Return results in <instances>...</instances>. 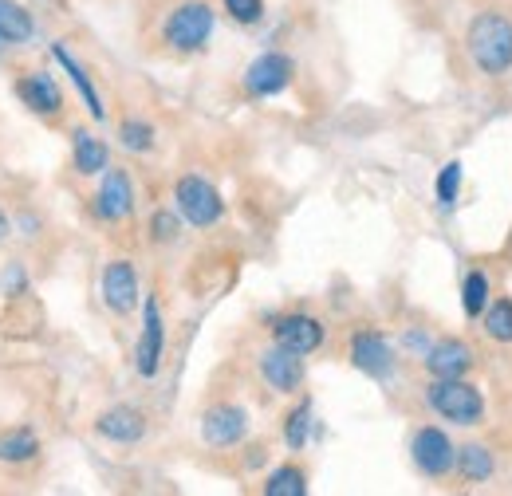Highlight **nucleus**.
I'll use <instances>...</instances> for the list:
<instances>
[{
	"label": "nucleus",
	"mask_w": 512,
	"mask_h": 496,
	"mask_svg": "<svg viewBox=\"0 0 512 496\" xmlns=\"http://www.w3.org/2000/svg\"><path fill=\"white\" fill-rule=\"evenodd\" d=\"M4 44H8V40H4V36H0V48H4Z\"/></svg>",
	"instance_id": "33"
},
{
	"label": "nucleus",
	"mask_w": 512,
	"mask_h": 496,
	"mask_svg": "<svg viewBox=\"0 0 512 496\" xmlns=\"http://www.w3.org/2000/svg\"><path fill=\"white\" fill-rule=\"evenodd\" d=\"M485 335L493 339V343H512V300H489V308H485Z\"/></svg>",
	"instance_id": "25"
},
{
	"label": "nucleus",
	"mask_w": 512,
	"mask_h": 496,
	"mask_svg": "<svg viewBox=\"0 0 512 496\" xmlns=\"http://www.w3.org/2000/svg\"><path fill=\"white\" fill-rule=\"evenodd\" d=\"M260 378L276 394H296L304 386V355H296L288 347H268L260 355Z\"/></svg>",
	"instance_id": "13"
},
{
	"label": "nucleus",
	"mask_w": 512,
	"mask_h": 496,
	"mask_svg": "<svg viewBox=\"0 0 512 496\" xmlns=\"http://www.w3.org/2000/svg\"><path fill=\"white\" fill-rule=\"evenodd\" d=\"M16 95H20V103H24L28 111H36V115L56 119V115L64 111V91H60V83H56L48 71L24 75V79L16 83Z\"/></svg>",
	"instance_id": "15"
},
{
	"label": "nucleus",
	"mask_w": 512,
	"mask_h": 496,
	"mask_svg": "<svg viewBox=\"0 0 512 496\" xmlns=\"http://www.w3.org/2000/svg\"><path fill=\"white\" fill-rule=\"evenodd\" d=\"M457 473H461V481H469V485L489 481V477L497 473V457H493V449L481 445V441L461 445V449H457Z\"/></svg>",
	"instance_id": "19"
},
{
	"label": "nucleus",
	"mask_w": 512,
	"mask_h": 496,
	"mask_svg": "<svg viewBox=\"0 0 512 496\" xmlns=\"http://www.w3.org/2000/svg\"><path fill=\"white\" fill-rule=\"evenodd\" d=\"M430 347H434V339H430L426 331H418V327L402 335V351H410V355H418V359H422V355H426Z\"/></svg>",
	"instance_id": "30"
},
{
	"label": "nucleus",
	"mask_w": 512,
	"mask_h": 496,
	"mask_svg": "<svg viewBox=\"0 0 512 496\" xmlns=\"http://www.w3.org/2000/svg\"><path fill=\"white\" fill-rule=\"evenodd\" d=\"M52 56H56V63H60L67 75H71V83H75V91H79L83 107L91 111V119H95V123H103V119H107V107H103V99H99V91H95V83H91L87 67L75 60V56L67 52L64 44H56V48H52Z\"/></svg>",
	"instance_id": "17"
},
{
	"label": "nucleus",
	"mask_w": 512,
	"mask_h": 496,
	"mask_svg": "<svg viewBox=\"0 0 512 496\" xmlns=\"http://www.w3.org/2000/svg\"><path fill=\"white\" fill-rule=\"evenodd\" d=\"M32 32H36L32 12H28L24 4H16V0H0V36H4L8 44H28Z\"/></svg>",
	"instance_id": "20"
},
{
	"label": "nucleus",
	"mask_w": 512,
	"mask_h": 496,
	"mask_svg": "<svg viewBox=\"0 0 512 496\" xmlns=\"http://www.w3.org/2000/svg\"><path fill=\"white\" fill-rule=\"evenodd\" d=\"M351 363H355V371H363L375 382H386L398 367L394 347L386 343L383 331H355L351 335Z\"/></svg>",
	"instance_id": "8"
},
{
	"label": "nucleus",
	"mask_w": 512,
	"mask_h": 496,
	"mask_svg": "<svg viewBox=\"0 0 512 496\" xmlns=\"http://www.w3.org/2000/svg\"><path fill=\"white\" fill-rule=\"evenodd\" d=\"M489 300H493L489 276H485L481 268L465 272V284H461V308H465V315H469V319H481L485 308H489Z\"/></svg>",
	"instance_id": "21"
},
{
	"label": "nucleus",
	"mask_w": 512,
	"mask_h": 496,
	"mask_svg": "<svg viewBox=\"0 0 512 496\" xmlns=\"http://www.w3.org/2000/svg\"><path fill=\"white\" fill-rule=\"evenodd\" d=\"M8 229H12V225H8V213H4V209H0V241H4V237H8Z\"/></svg>",
	"instance_id": "32"
},
{
	"label": "nucleus",
	"mask_w": 512,
	"mask_h": 496,
	"mask_svg": "<svg viewBox=\"0 0 512 496\" xmlns=\"http://www.w3.org/2000/svg\"><path fill=\"white\" fill-rule=\"evenodd\" d=\"M465 44H469V60L477 63L481 75H505L512 67V20L497 8H485L469 20V32H465Z\"/></svg>",
	"instance_id": "1"
},
{
	"label": "nucleus",
	"mask_w": 512,
	"mask_h": 496,
	"mask_svg": "<svg viewBox=\"0 0 512 496\" xmlns=\"http://www.w3.org/2000/svg\"><path fill=\"white\" fill-rule=\"evenodd\" d=\"M308 437H312V402L304 398V402L284 418V445H288L292 453H300V449L308 445Z\"/></svg>",
	"instance_id": "24"
},
{
	"label": "nucleus",
	"mask_w": 512,
	"mask_h": 496,
	"mask_svg": "<svg viewBox=\"0 0 512 496\" xmlns=\"http://www.w3.org/2000/svg\"><path fill=\"white\" fill-rule=\"evenodd\" d=\"M264 496H308V473L296 465H280L268 473Z\"/></svg>",
	"instance_id": "22"
},
{
	"label": "nucleus",
	"mask_w": 512,
	"mask_h": 496,
	"mask_svg": "<svg viewBox=\"0 0 512 496\" xmlns=\"http://www.w3.org/2000/svg\"><path fill=\"white\" fill-rule=\"evenodd\" d=\"M40 453V441L32 430H8L0 434V461L4 465H20V461H32Z\"/></svg>",
	"instance_id": "23"
},
{
	"label": "nucleus",
	"mask_w": 512,
	"mask_h": 496,
	"mask_svg": "<svg viewBox=\"0 0 512 496\" xmlns=\"http://www.w3.org/2000/svg\"><path fill=\"white\" fill-rule=\"evenodd\" d=\"M174 205H178V213L190 221L193 229H213V225L225 217L221 193H217L213 182H205L201 174L178 178V186H174Z\"/></svg>",
	"instance_id": "4"
},
{
	"label": "nucleus",
	"mask_w": 512,
	"mask_h": 496,
	"mask_svg": "<svg viewBox=\"0 0 512 496\" xmlns=\"http://www.w3.org/2000/svg\"><path fill=\"white\" fill-rule=\"evenodd\" d=\"M162 355H166V323L162 308L154 296L142 300V331H138V347H134V371L142 378H154L162 371Z\"/></svg>",
	"instance_id": "6"
},
{
	"label": "nucleus",
	"mask_w": 512,
	"mask_h": 496,
	"mask_svg": "<svg viewBox=\"0 0 512 496\" xmlns=\"http://www.w3.org/2000/svg\"><path fill=\"white\" fill-rule=\"evenodd\" d=\"M245 434H249V414H245V406L221 402V406L205 410V418H201V437H205V445H213V449H229V445L245 441Z\"/></svg>",
	"instance_id": "10"
},
{
	"label": "nucleus",
	"mask_w": 512,
	"mask_h": 496,
	"mask_svg": "<svg viewBox=\"0 0 512 496\" xmlns=\"http://www.w3.org/2000/svg\"><path fill=\"white\" fill-rule=\"evenodd\" d=\"M221 4L237 24H256L264 16V0H221Z\"/></svg>",
	"instance_id": "28"
},
{
	"label": "nucleus",
	"mask_w": 512,
	"mask_h": 496,
	"mask_svg": "<svg viewBox=\"0 0 512 496\" xmlns=\"http://www.w3.org/2000/svg\"><path fill=\"white\" fill-rule=\"evenodd\" d=\"M119 142L127 146L130 154H146L154 146V126L142 123V119H127V123L119 126Z\"/></svg>",
	"instance_id": "27"
},
{
	"label": "nucleus",
	"mask_w": 512,
	"mask_h": 496,
	"mask_svg": "<svg viewBox=\"0 0 512 496\" xmlns=\"http://www.w3.org/2000/svg\"><path fill=\"white\" fill-rule=\"evenodd\" d=\"M272 343H276V347H288V351H296V355H312V351L323 347V323L316 315H304V311L280 315L276 327H272Z\"/></svg>",
	"instance_id": "11"
},
{
	"label": "nucleus",
	"mask_w": 512,
	"mask_h": 496,
	"mask_svg": "<svg viewBox=\"0 0 512 496\" xmlns=\"http://www.w3.org/2000/svg\"><path fill=\"white\" fill-rule=\"evenodd\" d=\"M213 24H217L213 4H205V0H182L178 8H170L166 24H162V40H166L174 52L193 56V52H201V48L209 44Z\"/></svg>",
	"instance_id": "3"
},
{
	"label": "nucleus",
	"mask_w": 512,
	"mask_h": 496,
	"mask_svg": "<svg viewBox=\"0 0 512 496\" xmlns=\"http://www.w3.org/2000/svg\"><path fill=\"white\" fill-rule=\"evenodd\" d=\"M95 430H99V437H107L115 445H134V441L146 437V414L134 410V406H111V410L99 414Z\"/></svg>",
	"instance_id": "16"
},
{
	"label": "nucleus",
	"mask_w": 512,
	"mask_h": 496,
	"mask_svg": "<svg viewBox=\"0 0 512 496\" xmlns=\"http://www.w3.org/2000/svg\"><path fill=\"white\" fill-rule=\"evenodd\" d=\"M410 457H414V469L422 473V477H449L453 469H457V445L449 441L446 430H438V426H422L414 441H410Z\"/></svg>",
	"instance_id": "5"
},
{
	"label": "nucleus",
	"mask_w": 512,
	"mask_h": 496,
	"mask_svg": "<svg viewBox=\"0 0 512 496\" xmlns=\"http://www.w3.org/2000/svg\"><path fill=\"white\" fill-rule=\"evenodd\" d=\"M95 213L107 225H119L134 213V186L127 170H111V166L103 170V182L95 189Z\"/></svg>",
	"instance_id": "9"
},
{
	"label": "nucleus",
	"mask_w": 512,
	"mask_h": 496,
	"mask_svg": "<svg viewBox=\"0 0 512 496\" xmlns=\"http://www.w3.org/2000/svg\"><path fill=\"white\" fill-rule=\"evenodd\" d=\"M473 363H477V355L461 339H438L422 355V367L430 371V378H465V374L473 371Z\"/></svg>",
	"instance_id": "14"
},
{
	"label": "nucleus",
	"mask_w": 512,
	"mask_h": 496,
	"mask_svg": "<svg viewBox=\"0 0 512 496\" xmlns=\"http://www.w3.org/2000/svg\"><path fill=\"white\" fill-rule=\"evenodd\" d=\"M292 75H296V63L288 60L284 52H264V56H256V60L249 63V71H245V91H249L253 99H272V95L288 91Z\"/></svg>",
	"instance_id": "7"
},
{
	"label": "nucleus",
	"mask_w": 512,
	"mask_h": 496,
	"mask_svg": "<svg viewBox=\"0 0 512 496\" xmlns=\"http://www.w3.org/2000/svg\"><path fill=\"white\" fill-rule=\"evenodd\" d=\"M150 233H154V241H174L178 237V217L170 213V209H158L154 217H150Z\"/></svg>",
	"instance_id": "29"
},
{
	"label": "nucleus",
	"mask_w": 512,
	"mask_h": 496,
	"mask_svg": "<svg viewBox=\"0 0 512 496\" xmlns=\"http://www.w3.org/2000/svg\"><path fill=\"white\" fill-rule=\"evenodd\" d=\"M426 402L438 418L453 426H481L485 422V394L465 378H434L426 386Z\"/></svg>",
	"instance_id": "2"
},
{
	"label": "nucleus",
	"mask_w": 512,
	"mask_h": 496,
	"mask_svg": "<svg viewBox=\"0 0 512 496\" xmlns=\"http://www.w3.org/2000/svg\"><path fill=\"white\" fill-rule=\"evenodd\" d=\"M0 288H4V292H20V288H24V272H20L16 264H12V268H4V276H0Z\"/></svg>",
	"instance_id": "31"
},
{
	"label": "nucleus",
	"mask_w": 512,
	"mask_h": 496,
	"mask_svg": "<svg viewBox=\"0 0 512 496\" xmlns=\"http://www.w3.org/2000/svg\"><path fill=\"white\" fill-rule=\"evenodd\" d=\"M71 154H75V170L87 174V178H95V174H103V170L111 166L107 142L95 138L91 130H75V134H71Z\"/></svg>",
	"instance_id": "18"
},
{
	"label": "nucleus",
	"mask_w": 512,
	"mask_h": 496,
	"mask_svg": "<svg viewBox=\"0 0 512 496\" xmlns=\"http://www.w3.org/2000/svg\"><path fill=\"white\" fill-rule=\"evenodd\" d=\"M461 178H465V170H461V162H446L442 166V174H438V182H434V193H438V205L442 209H453L457 205V193H461Z\"/></svg>",
	"instance_id": "26"
},
{
	"label": "nucleus",
	"mask_w": 512,
	"mask_h": 496,
	"mask_svg": "<svg viewBox=\"0 0 512 496\" xmlns=\"http://www.w3.org/2000/svg\"><path fill=\"white\" fill-rule=\"evenodd\" d=\"M99 292H103V304L115 315H130L138 308V272H134V264L130 260H111L103 268Z\"/></svg>",
	"instance_id": "12"
}]
</instances>
